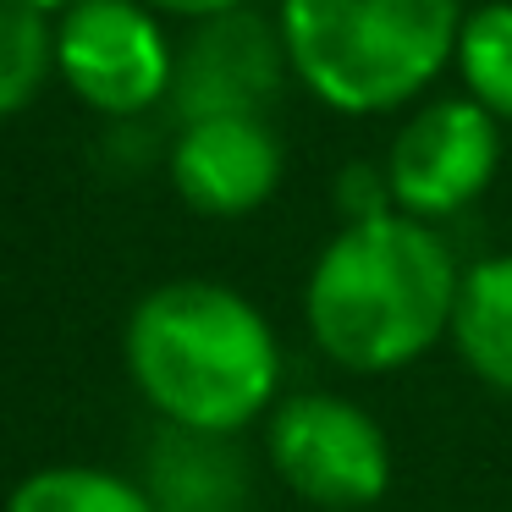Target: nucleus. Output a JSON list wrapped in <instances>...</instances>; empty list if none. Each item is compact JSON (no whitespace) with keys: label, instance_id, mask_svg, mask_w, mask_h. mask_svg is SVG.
Returning a JSON list of instances; mask_svg holds the SVG:
<instances>
[{"label":"nucleus","instance_id":"nucleus-1","mask_svg":"<svg viewBox=\"0 0 512 512\" xmlns=\"http://www.w3.org/2000/svg\"><path fill=\"white\" fill-rule=\"evenodd\" d=\"M463 270L430 221H347L303 281V325L336 369L397 375L452 336Z\"/></svg>","mask_w":512,"mask_h":512},{"label":"nucleus","instance_id":"nucleus-2","mask_svg":"<svg viewBox=\"0 0 512 512\" xmlns=\"http://www.w3.org/2000/svg\"><path fill=\"white\" fill-rule=\"evenodd\" d=\"M127 375L166 424L237 435L276 408L281 342L226 281H166L144 292L122 336Z\"/></svg>","mask_w":512,"mask_h":512},{"label":"nucleus","instance_id":"nucleus-3","mask_svg":"<svg viewBox=\"0 0 512 512\" xmlns=\"http://www.w3.org/2000/svg\"><path fill=\"white\" fill-rule=\"evenodd\" d=\"M287 67L325 111L391 116L452 72L463 0H281Z\"/></svg>","mask_w":512,"mask_h":512},{"label":"nucleus","instance_id":"nucleus-4","mask_svg":"<svg viewBox=\"0 0 512 512\" xmlns=\"http://www.w3.org/2000/svg\"><path fill=\"white\" fill-rule=\"evenodd\" d=\"M265 452L276 479L320 512H369L391 490V441L375 413L336 391H303L270 408Z\"/></svg>","mask_w":512,"mask_h":512},{"label":"nucleus","instance_id":"nucleus-5","mask_svg":"<svg viewBox=\"0 0 512 512\" xmlns=\"http://www.w3.org/2000/svg\"><path fill=\"white\" fill-rule=\"evenodd\" d=\"M391 204L413 221L463 215L501 171V122L468 94L419 100L386 149Z\"/></svg>","mask_w":512,"mask_h":512},{"label":"nucleus","instance_id":"nucleus-6","mask_svg":"<svg viewBox=\"0 0 512 512\" xmlns=\"http://www.w3.org/2000/svg\"><path fill=\"white\" fill-rule=\"evenodd\" d=\"M56 72L94 111L138 116L171 94L177 50L144 0H72L56 28Z\"/></svg>","mask_w":512,"mask_h":512},{"label":"nucleus","instance_id":"nucleus-7","mask_svg":"<svg viewBox=\"0 0 512 512\" xmlns=\"http://www.w3.org/2000/svg\"><path fill=\"white\" fill-rule=\"evenodd\" d=\"M292 78L281 28L259 12L204 17L193 39L177 50L171 72V100L182 122H210V116H270L281 100V83Z\"/></svg>","mask_w":512,"mask_h":512},{"label":"nucleus","instance_id":"nucleus-8","mask_svg":"<svg viewBox=\"0 0 512 512\" xmlns=\"http://www.w3.org/2000/svg\"><path fill=\"white\" fill-rule=\"evenodd\" d=\"M287 155L270 116H210L182 122L171 144V188L210 221H237L276 199Z\"/></svg>","mask_w":512,"mask_h":512},{"label":"nucleus","instance_id":"nucleus-9","mask_svg":"<svg viewBox=\"0 0 512 512\" xmlns=\"http://www.w3.org/2000/svg\"><path fill=\"white\" fill-rule=\"evenodd\" d=\"M149 501L160 512H243L248 457L237 435L166 424L149 446Z\"/></svg>","mask_w":512,"mask_h":512},{"label":"nucleus","instance_id":"nucleus-10","mask_svg":"<svg viewBox=\"0 0 512 512\" xmlns=\"http://www.w3.org/2000/svg\"><path fill=\"white\" fill-rule=\"evenodd\" d=\"M452 347L479 386L512 397V254H485L463 270Z\"/></svg>","mask_w":512,"mask_h":512},{"label":"nucleus","instance_id":"nucleus-11","mask_svg":"<svg viewBox=\"0 0 512 512\" xmlns=\"http://www.w3.org/2000/svg\"><path fill=\"white\" fill-rule=\"evenodd\" d=\"M452 72L468 100L485 105L501 127H512V0H485L463 12Z\"/></svg>","mask_w":512,"mask_h":512},{"label":"nucleus","instance_id":"nucleus-12","mask_svg":"<svg viewBox=\"0 0 512 512\" xmlns=\"http://www.w3.org/2000/svg\"><path fill=\"white\" fill-rule=\"evenodd\" d=\"M6 512H160L144 485L111 474V468H83V463H56L28 474L12 490Z\"/></svg>","mask_w":512,"mask_h":512},{"label":"nucleus","instance_id":"nucleus-13","mask_svg":"<svg viewBox=\"0 0 512 512\" xmlns=\"http://www.w3.org/2000/svg\"><path fill=\"white\" fill-rule=\"evenodd\" d=\"M50 67H56V34L45 28V12L0 0V116L34 105Z\"/></svg>","mask_w":512,"mask_h":512},{"label":"nucleus","instance_id":"nucleus-14","mask_svg":"<svg viewBox=\"0 0 512 512\" xmlns=\"http://www.w3.org/2000/svg\"><path fill=\"white\" fill-rule=\"evenodd\" d=\"M336 210H342V226L347 221H375V215L397 210V204H391L386 166H364V160H353V166L342 171V182H336Z\"/></svg>","mask_w":512,"mask_h":512},{"label":"nucleus","instance_id":"nucleus-15","mask_svg":"<svg viewBox=\"0 0 512 512\" xmlns=\"http://www.w3.org/2000/svg\"><path fill=\"white\" fill-rule=\"evenodd\" d=\"M144 6H155V12H166V17H188V23H204V17L237 12V6H248V0H144Z\"/></svg>","mask_w":512,"mask_h":512},{"label":"nucleus","instance_id":"nucleus-16","mask_svg":"<svg viewBox=\"0 0 512 512\" xmlns=\"http://www.w3.org/2000/svg\"><path fill=\"white\" fill-rule=\"evenodd\" d=\"M12 6H34V12H56V6H61V12H67L72 0H12Z\"/></svg>","mask_w":512,"mask_h":512}]
</instances>
